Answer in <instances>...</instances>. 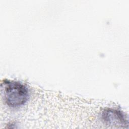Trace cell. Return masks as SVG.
<instances>
[{"instance_id":"6da1fadb","label":"cell","mask_w":129,"mask_h":129,"mask_svg":"<svg viewBox=\"0 0 129 129\" xmlns=\"http://www.w3.org/2000/svg\"><path fill=\"white\" fill-rule=\"evenodd\" d=\"M1 86L4 91L5 101L9 106L18 107L27 101L28 97V89L21 83L4 80Z\"/></svg>"},{"instance_id":"7a4b0ae2","label":"cell","mask_w":129,"mask_h":129,"mask_svg":"<svg viewBox=\"0 0 129 129\" xmlns=\"http://www.w3.org/2000/svg\"><path fill=\"white\" fill-rule=\"evenodd\" d=\"M102 117L105 123L110 125L125 127L128 126V121L125 114L120 110L107 108L102 112Z\"/></svg>"}]
</instances>
